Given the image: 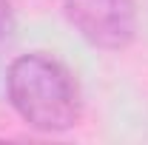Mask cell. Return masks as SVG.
<instances>
[{
  "label": "cell",
  "mask_w": 148,
  "mask_h": 145,
  "mask_svg": "<svg viewBox=\"0 0 148 145\" xmlns=\"http://www.w3.org/2000/svg\"><path fill=\"white\" fill-rule=\"evenodd\" d=\"M6 94L20 120L43 134L69 131L83 114L77 77L66 63L46 51H29L9 63Z\"/></svg>",
  "instance_id": "6da1fadb"
},
{
  "label": "cell",
  "mask_w": 148,
  "mask_h": 145,
  "mask_svg": "<svg viewBox=\"0 0 148 145\" xmlns=\"http://www.w3.org/2000/svg\"><path fill=\"white\" fill-rule=\"evenodd\" d=\"M63 12L77 34L103 51H123L137 34L134 0H63Z\"/></svg>",
  "instance_id": "7a4b0ae2"
},
{
  "label": "cell",
  "mask_w": 148,
  "mask_h": 145,
  "mask_svg": "<svg viewBox=\"0 0 148 145\" xmlns=\"http://www.w3.org/2000/svg\"><path fill=\"white\" fill-rule=\"evenodd\" d=\"M14 26H17V20H14V9H12V3H9V0H0V49L12 40Z\"/></svg>",
  "instance_id": "3957f363"
}]
</instances>
